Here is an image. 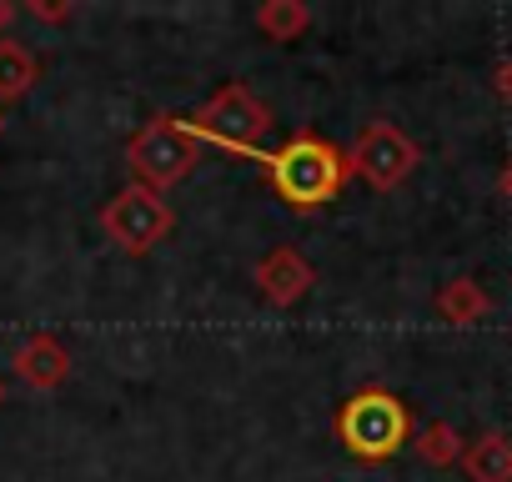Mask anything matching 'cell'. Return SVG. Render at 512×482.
Segmentation results:
<instances>
[{
    "label": "cell",
    "instance_id": "1",
    "mask_svg": "<svg viewBox=\"0 0 512 482\" xmlns=\"http://www.w3.org/2000/svg\"><path fill=\"white\" fill-rule=\"evenodd\" d=\"M272 176H277V186H282L287 201L317 206V201H327V196L337 191L342 161H337V151H332L327 141L302 136V141H292L282 156H272Z\"/></svg>",
    "mask_w": 512,
    "mask_h": 482
},
{
    "label": "cell",
    "instance_id": "2",
    "mask_svg": "<svg viewBox=\"0 0 512 482\" xmlns=\"http://www.w3.org/2000/svg\"><path fill=\"white\" fill-rule=\"evenodd\" d=\"M342 437H347V447L362 452V457H387V452H397L402 437H407V412H402V402L387 397V392H362V397H352L347 412H342Z\"/></svg>",
    "mask_w": 512,
    "mask_h": 482
},
{
    "label": "cell",
    "instance_id": "3",
    "mask_svg": "<svg viewBox=\"0 0 512 482\" xmlns=\"http://www.w3.org/2000/svg\"><path fill=\"white\" fill-rule=\"evenodd\" d=\"M131 161H136L146 176L171 181V176H181L186 161H191V131H186V126H171V121H156V126H146V131L136 136Z\"/></svg>",
    "mask_w": 512,
    "mask_h": 482
},
{
    "label": "cell",
    "instance_id": "4",
    "mask_svg": "<svg viewBox=\"0 0 512 482\" xmlns=\"http://www.w3.org/2000/svg\"><path fill=\"white\" fill-rule=\"evenodd\" d=\"M106 226H111L116 241H126L131 252H146L151 241L171 226V216H166V206L151 201L146 191H126V196H116V206L106 211Z\"/></svg>",
    "mask_w": 512,
    "mask_h": 482
},
{
    "label": "cell",
    "instance_id": "5",
    "mask_svg": "<svg viewBox=\"0 0 512 482\" xmlns=\"http://www.w3.org/2000/svg\"><path fill=\"white\" fill-rule=\"evenodd\" d=\"M262 126H267V116H262V106H256L246 91H221L206 106V116H201V131L221 136L231 146H251L256 136H262Z\"/></svg>",
    "mask_w": 512,
    "mask_h": 482
},
{
    "label": "cell",
    "instance_id": "6",
    "mask_svg": "<svg viewBox=\"0 0 512 482\" xmlns=\"http://www.w3.org/2000/svg\"><path fill=\"white\" fill-rule=\"evenodd\" d=\"M412 141L407 136H397L392 126H372L362 141H357V166L377 181V186H392V181H402L407 171H412Z\"/></svg>",
    "mask_w": 512,
    "mask_h": 482
},
{
    "label": "cell",
    "instance_id": "7",
    "mask_svg": "<svg viewBox=\"0 0 512 482\" xmlns=\"http://www.w3.org/2000/svg\"><path fill=\"white\" fill-rule=\"evenodd\" d=\"M467 472L477 482H512V442L507 437H482L472 452H467Z\"/></svg>",
    "mask_w": 512,
    "mask_h": 482
},
{
    "label": "cell",
    "instance_id": "8",
    "mask_svg": "<svg viewBox=\"0 0 512 482\" xmlns=\"http://www.w3.org/2000/svg\"><path fill=\"white\" fill-rule=\"evenodd\" d=\"M262 282H267V292H272L277 302H292L312 277H307V267H302L297 257H287V252H282V257H272V262L262 267Z\"/></svg>",
    "mask_w": 512,
    "mask_h": 482
},
{
    "label": "cell",
    "instance_id": "9",
    "mask_svg": "<svg viewBox=\"0 0 512 482\" xmlns=\"http://www.w3.org/2000/svg\"><path fill=\"white\" fill-rule=\"evenodd\" d=\"M26 81H31V56H26L21 46H6V41H0V96L26 91Z\"/></svg>",
    "mask_w": 512,
    "mask_h": 482
},
{
    "label": "cell",
    "instance_id": "10",
    "mask_svg": "<svg viewBox=\"0 0 512 482\" xmlns=\"http://www.w3.org/2000/svg\"><path fill=\"white\" fill-rule=\"evenodd\" d=\"M21 372L36 377V382H56V377L66 372V357H61L51 342H41V347H26V352H21Z\"/></svg>",
    "mask_w": 512,
    "mask_h": 482
},
{
    "label": "cell",
    "instance_id": "11",
    "mask_svg": "<svg viewBox=\"0 0 512 482\" xmlns=\"http://www.w3.org/2000/svg\"><path fill=\"white\" fill-rule=\"evenodd\" d=\"M262 26L287 36V31H297V26H302V11H297V6H272V11H262Z\"/></svg>",
    "mask_w": 512,
    "mask_h": 482
},
{
    "label": "cell",
    "instance_id": "12",
    "mask_svg": "<svg viewBox=\"0 0 512 482\" xmlns=\"http://www.w3.org/2000/svg\"><path fill=\"white\" fill-rule=\"evenodd\" d=\"M447 312H462V317H472V312H482V297H477L472 287H462V292H452V297H447Z\"/></svg>",
    "mask_w": 512,
    "mask_h": 482
},
{
    "label": "cell",
    "instance_id": "13",
    "mask_svg": "<svg viewBox=\"0 0 512 482\" xmlns=\"http://www.w3.org/2000/svg\"><path fill=\"white\" fill-rule=\"evenodd\" d=\"M427 457H437V462L452 457V432H447V427H432V432H427Z\"/></svg>",
    "mask_w": 512,
    "mask_h": 482
},
{
    "label": "cell",
    "instance_id": "14",
    "mask_svg": "<svg viewBox=\"0 0 512 482\" xmlns=\"http://www.w3.org/2000/svg\"><path fill=\"white\" fill-rule=\"evenodd\" d=\"M502 86H507V96H512V66H507V71H502Z\"/></svg>",
    "mask_w": 512,
    "mask_h": 482
},
{
    "label": "cell",
    "instance_id": "15",
    "mask_svg": "<svg viewBox=\"0 0 512 482\" xmlns=\"http://www.w3.org/2000/svg\"><path fill=\"white\" fill-rule=\"evenodd\" d=\"M507 191H512V176H507Z\"/></svg>",
    "mask_w": 512,
    "mask_h": 482
}]
</instances>
